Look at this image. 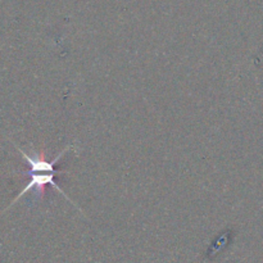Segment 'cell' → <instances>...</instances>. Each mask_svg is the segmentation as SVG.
Returning <instances> with one entry per match:
<instances>
[{"instance_id":"cell-1","label":"cell","mask_w":263,"mask_h":263,"mask_svg":"<svg viewBox=\"0 0 263 263\" xmlns=\"http://www.w3.org/2000/svg\"><path fill=\"white\" fill-rule=\"evenodd\" d=\"M31 176L30 181L27 182V185H26L25 187H23L22 192L20 193V194L17 195V198H15L14 200H13V204H14L15 202H17L18 199H20L21 197H23L25 194H27L30 190H36V194L37 195H43L44 192H45V187L48 186V185H51L53 187H55L57 190H58L59 193H61L62 195H63L64 198H66L67 200H69V202H72L71 199H69L68 197L66 195V193L63 192V190L61 189V186H59L58 184H55V181H54V177H55L57 174H44V172H40V174H28ZM73 203V202H72Z\"/></svg>"}]
</instances>
